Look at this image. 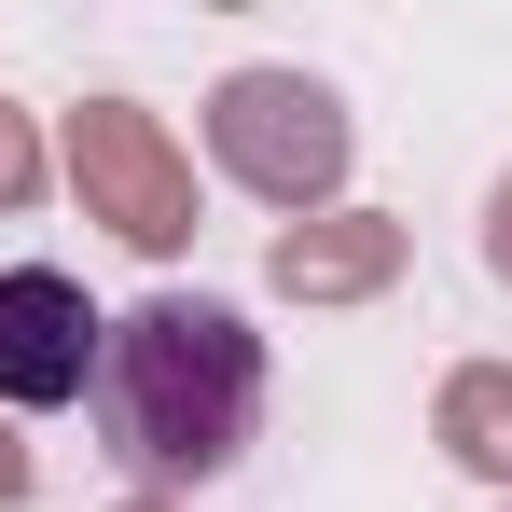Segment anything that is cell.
Returning <instances> with one entry per match:
<instances>
[{"instance_id": "6da1fadb", "label": "cell", "mask_w": 512, "mask_h": 512, "mask_svg": "<svg viewBox=\"0 0 512 512\" xmlns=\"http://www.w3.org/2000/svg\"><path fill=\"white\" fill-rule=\"evenodd\" d=\"M97 443L139 471V485H208L236 471L263 429V333L208 291H153L125 319H97Z\"/></svg>"}, {"instance_id": "7a4b0ae2", "label": "cell", "mask_w": 512, "mask_h": 512, "mask_svg": "<svg viewBox=\"0 0 512 512\" xmlns=\"http://www.w3.org/2000/svg\"><path fill=\"white\" fill-rule=\"evenodd\" d=\"M208 153L250 180L263 208H333L360 125H346V97L305 84V70H236V84L208 97Z\"/></svg>"}, {"instance_id": "3957f363", "label": "cell", "mask_w": 512, "mask_h": 512, "mask_svg": "<svg viewBox=\"0 0 512 512\" xmlns=\"http://www.w3.org/2000/svg\"><path fill=\"white\" fill-rule=\"evenodd\" d=\"M70 194H84V222H111L139 263L194 250V167H180L167 125L125 111V97H84V111H70Z\"/></svg>"}, {"instance_id": "277c9868", "label": "cell", "mask_w": 512, "mask_h": 512, "mask_svg": "<svg viewBox=\"0 0 512 512\" xmlns=\"http://www.w3.org/2000/svg\"><path fill=\"white\" fill-rule=\"evenodd\" d=\"M97 374V305L56 263H14L0 277V402H84Z\"/></svg>"}, {"instance_id": "5b68a950", "label": "cell", "mask_w": 512, "mask_h": 512, "mask_svg": "<svg viewBox=\"0 0 512 512\" xmlns=\"http://www.w3.org/2000/svg\"><path fill=\"white\" fill-rule=\"evenodd\" d=\"M291 305H360V291H388L402 277V222L388 208H319V222H291L277 263H263Z\"/></svg>"}, {"instance_id": "8992f818", "label": "cell", "mask_w": 512, "mask_h": 512, "mask_svg": "<svg viewBox=\"0 0 512 512\" xmlns=\"http://www.w3.org/2000/svg\"><path fill=\"white\" fill-rule=\"evenodd\" d=\"M429 429H443V457H457V471L512 485V360H457V374H443V402H429Z\"/></svg>"}, {"instance_id": "52a82bcc", "label": "cell", "mask_w": 512, "mask_h": 512, "mask_svg": "<svg viewBox=\"0 0 512 512\" xmlns=\"http://www.w3.org/2000/svg\"><path fill=\"white\" fill-rule=\"evenodd\" d=\"M42 194V139H28V111L0 97V208H28Z\"/></svg>"}, {"instance_id": "ba28073f", "label": "cell", "mask_w": 512, "mask_h": 512, "mask_svg": "<svg viewBox=\"0 0 512 512\" xmlns=\"http://www.w3.org/2000/svg\"><path fill=\"white\" fill-rule=\"evenodd\" d=\"M485 277H512V180L485 194Z\"/></svg>"}, {"instance_id": "9c48e42d", "label": "cell", "mask_w": 512, "mask_h": 512, "mask_svg": "<svg viewBox=\"0 0 512 512\" xmlns=\"http://www.w3.org/2000/svg\"><path fill=\"white\" fill-rule=\"evenodd\" d=\"M0 499H28V443L14 429H0Z\"/></svg>"}, {"instance_id": "30bf717a", "label": "cell", "mask_w": 512, "mask_h": 512, "mask_svg": "<svg viewBox=\"0 0 512 512\" xmlns=\"http://www.w3.org/2000/svg\"><path fill=\"white\" fill-rule=\"evenodd\" d=\"M125 512H167V499H125Z\"/></svg>"}]
</instances>
